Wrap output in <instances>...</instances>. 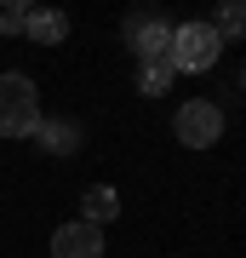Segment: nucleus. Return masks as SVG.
Returning <instances> with one entry per match:
<instances>
[{
  "mask_svg": "<svg viewBox=\"0 0 246 258\" xmlns=\"http://www.w3.org/2000/svg\"><path fill=\"white\" fill-rule=\"evenodd\" d=\"M40 92L23 69H6L0 75V138H35L40 132Z\"/></svg>",
  "mask_w": 246,
  "mask_h": 258,
  "instance_id": "f257e3e1",
  "label": "nucleus"
},
{
  "mask_svg": "<svg viewBox=\"0 0 246 258\" xmlns=\"http://www.w3.org/2000/svg\"><path fill=\"white\" fill-rule=\"evenodd\" d=\"M218 57H223V40L212 23H201V18L172 23V52H166L172 75H206V69H218Z\"/></svg>",
  "mask_w": 246,
  "mask_h": 258,
  "instance_id": "f03ea898",
  "label": "nucleus"
},
{
  "mask_svg": "<svg viewBox=\"0 0 246 258\" xmlns=\"http://www.w3.org/2000/svg\"><path fill=\"white\" fill-rule=\"evenodd\" d=\"M172 132H178L183 149H212V144L223 138V109H218L212 98H189V103L172 115Z\"/></svg>",
  "mask_w": 246,
  "mask_h": 258,
  "instance_id": "7ed1b4c3",
  "label": "nucleus"
},
{
  "mask_svg": "<svg viewBox=\"0 0 246 258\" xmlns=\"http://www.w3.org/2000/svg\"><path fill=\"white\" fill-rule=\"evenodd\" d=\"M126 46L137 63H166L172 52V23L160 12H126Z\"/></svg>",
  "mask_w": 246,
  "mask_h": 258,
  "instance_id": "20e7f679",
  "label": "nucleus"
},
{
  "mask_svg": "<svg viewBox=\"0 0 246 258\" xmlns=\"http://www.w3.org/2000/svg\"><path fill=\"white\" fill-rule=\"evenodd\" d=\"M52 258H103V230H92L86 218L57 224L52 230Z\"/></svg>",
  "mask_w": 246,
  "mask_h": 258,
  "instance_id": "39448f33",
  "label": "nucleus"
},
{
  "mask_svg": "<svg viewBox=\"0 0 246 258\" xmlns=\"http://www.w3.org/2000/svg\"><path fill=\"white\" fill-rule=\"evenodd\" d=\"M23 35L35 40V46H63V40H69V18H63V12H46V6H29Z\"/></svg>",
  "mask_w": 246,
  "mask_h": 258,
  "instance_id": "423d86ee",
  "label": "nucleus"
},
{
  "mask_svg": "<svg viewBox=\"0 0 246 258\" xmlns=\"http://www.w3.org/2000/svg\"><path fill=\"white\" fill-rule=\"evenodd\" d=\"M80 218L92 224V230L115 224V218H120V189H115V184H92V189L80 195Z\"/></svg>",
  "mask_w": 246,
  "mask_h": 258,
  "instance_id": "0eeeda50",
  "label": "nucleus"
},
{
  "mask_svg": "<svg viewBox=\"0 0 246 258\" xmlns=\"http://www.w3.org/2000/svg\"><path fill=\"white\" fill-rule=\"evenodd\" d=\"M40 149L46 155H74V149H80V126H74V120H40Z\"/></svg>",
  "mask_w": 246,
  "mask_h": 258,
  "instance_id": "6e6552de",
  "label": "nucleus"
},
{
  "mask_svg": "<svg viewBox=\"0 0 246 258\" xmlns=\"http://www.w3.org/2000/svg\"><path fill=\"white\" fill-rule=\"evenodd\" d=\"M212 29H218V40H240L246 35V0H223L218 18H212Z\"/></svg>",
  "mask_w": 246,
  "mask_h": 258,
  "instance_id": "1a4fd4ad",
  "label": "nucleus"
},
{
  "mask_svg": "<svg viewBox=\"0 0 246 258\" xmlns=\"http://www.w3.org/2000/svg\"><path fill=\"white\" fill-rule=\"evenodd\" d=\"M172 81H178L172 63H137V92H143V98H160Z\"/></svg>",
  "mask_w": 246,
  "mask_h": 258,
  "instance_id": "9d476101",
  "label": "nucleus"
},
{
  "mask_svg": "<svg viewBox=\"0 0 246 258\" xmlns=\"http://www.w3.org/2000/svg\"><path fill=\"white\" fill-rule=\"evenodd\" d=\"M23 18H29V6H23V0L0 6V35H23Z\"/></svg>",
  "mask_w": 246,
  "mask_h": 258,
  "instance_id": "9b49d317",
  "label": "nucleus"
},
{
  "mask_svg": "<svg viewBox=\"0 0 246 258\" xmlns=\"http://www.w3.org/2000/svg\"><path fill=\"white\" fill-rule=\"evenodd\" d=\"M240 86H246V69H240Z\"/></svg>",
  "mask_w": 246,
  "mask_h": 258,
  "instance_id": "f8f14e48",
  "label": "nucleus"
}]
</instances>
